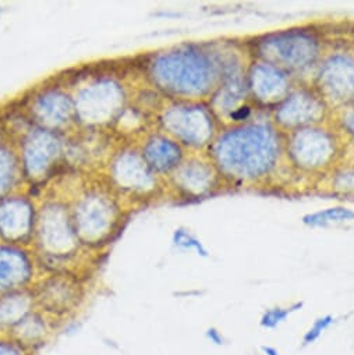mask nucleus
Returning <instances> with one entry per match:
<instances>
[{
    "mask_svg": "<svg viewBox=\"0 0 354 355\" xmlns=\"http://www.w3.org/2000/svg\"><path fill=\"white\" fill-rule=\"evenodd\" d=\"M205 153L225 187H264L286 168L285 134L264 110L247 121L222 125Z\"/></svg>",
    "mask_w": 354,
    "mask_h": 355,
    "instance_id": "nucleus-1",
    "label": "nucleus"
},
{
    "mask_svg": "<svg viewBox=\"0 0 354 355\" xmlns=\"http://www.w3.org/2000/svg\"><path fill=\"white\" fill-rule=\"evenodd\" d=\"M228 42H182L145 53L133 66L137 80L166 101H208L221 84Z\"/></svg>",
    "mask_w": 354,
    "mask_h": 355,
    "instance_id": "nucleus-2",
    "label": "nucleus"
},
{
    "mask_svg": "<svg viewBox=\"0 0 354 355\" xmlns=\"http://www.w3.org/2000/svg\"><path fill=\"white\" fill-rule=\"evenodd\" d=\"M70 87L78 130L109 131L131 103L137 81L133 66L99 64L73 76H60Z\"/></svg>",
    "mask_w": 354,
    "mask_h": 355,
    "instance_id": "nucleus-3",
    "label": "nucleus"
},
{
    "mask_svg": "<svg viewBox=\"0 0 354 355\" xmlns=\"http://www.w3.org/2000/svg\"><path fill=\"white\" fill-rule=\"evenodd\" d=\"M73 225L81 245L98 251L109 245L123 229L130 209L96 175H84L67 196Z\"/></svg>",
    "mask_w": 354,
    "mask_h": 355,
    "instance_id": "nucleus-4",
    "label": "nucleus"
},
{
    "mask_svg": "<svg viewBox=\"0 0 354 355\" xmlns=\"http://www.w3.org/2000/svg\"><path fill=\"white\" fill-rule=\"evenodd\" d=\"M244 44L250 59L272 63L301 83H310L330 48L325 33L314 26L271 31L253 37Z\"/></svg>",
    "mask_w": 354,
    "mask_h": 355,
    "instance_id": "nucleus-5",
    "label": "nucleus"
},
{
    "mask_svg": "<svg viewBox=\"0 0 354 355\" xmlns=\"http://www.w3.org/2000/svg\"><path fill=\"white\" fill-rule=\"evenodd\" d=\"M31 248L38 265L52 273L70 272L67 265L77 259L81 251H87L78 240L69 201L63 196L47 193L41 197Z\"/></svg>",
    "mask_w": 354,
    "mask_h": 355,
    "instance_id": "nucleus-6",
    "label": "nucleus"
},
{
    "mask_svg": "<svg viewBox=\"0 0 354 355\" xmlns=\"http://www.w3.org/2000/svg\"><path fill=\"white\" fill-rule=\"evenodd\" d=\"M348 149L332 120L285 134L286 168L319 182L348 159Z\"/></svg>",
    "mask_w": 354,
    "mask_h": 355,
    "instance_id": "nucleus-7",
    "label": "nucleus"
},
{
    "mask_svg": "<svg viewBox=\"0 0 354 355\" xmlns=\"http://www.w3.org/2000/svg\"><path fill=\"white\" fill-rule=\"evenodd\" d=\"M96 174L128 208L166 193L165 182L146 164L135 141H117Z\"/></svg>",
    "mask_w": 354,
    "mask_h": 355,
    "instance_id": "nucleus-8",
    "label": "nucleus"
},
{
    "mask_svg": "<svg viewBox=\"0 0 354 355\" xmlns=\"http://www.w3.org/2000/svg\"><path fill=\"white\" fill-rule=\"evenodd\" d=\"M187 152H207L222 124L208 101H166L153 120Z\"/></svg>",
    "mask_w": 354,
    "mask_h": 355,
    "instance_id": "nucleus-9",
    "label": "nucleus"
},
{
    "mask_svg": "<svg viewBox=\"0 0 354 355\" xmlns=\"http://www.w3.org/2000/svg\"><path fill=\"white\" fill-rule=\"evenodd\" d=\"M69 135L33 125L16 142L20 166L28 189L47 187L66 166Z\"/></svg>",
    "mask_w": 354,
    "mask_h": 355,
    "instance_id": "nucleus-10",
    "label": "nucleus"
},
{
    "mask_svg": "<svg viewBox=\"0 0 354 355\" xmlns=\"http://www.w3.org/2000/svg\"><path fill=\"white\" fill-rule=\"evenodd\" d=\"M19 103L37 127L65 135L78 130L73 94L62 77L34 87Z\"/></svg>",
    "mask_w": 354,
    "mask_h": 355,
    "instance_id": "nucleus-11",
    "label": "nucleus"
},
{
    "mask_svg": "<svg viewBox=\"0 0 354 355\" xmlns=\"http://www.w3.org/2000/svg\"><path fill=\"white\" fill-rule=\"evenodd\" d=\"M310 84L330 109L332 114L354 103V53L348 46L329 48Z\"/></svg>",
    "mask_w": 354,
    "mask_h": 355,
    "instance_id": "nucleus-12",
    "label": "nucleus"
},
{
    "mask_svg": "<svg viewBox=\"0 0 354 355\" xmlns=\"http://www.w3.org/2000/svg\"><path fill=\"white\" fill-rule=\"evenodd\" d=\"M225 187L221 175L205 152H189L165 180V190L176 200L200 201Z\"/></svg>",
    "mask_w": 354,
    "mask_h": 355,
    "instance_id": "nucleus-13",
    "label": "nucleus"
},
{
    "mask_svg": "<svg viewBox=\"0 0 354 355\" xmlns=\"http://www.w3.org/2000/svg\"><path fill=\"white\" fill-rule=\"evenodd\" d=\"M272 123L283 132L321 124L332 119V112L310 83H297L271 112Z\"/></svg>",
    "mask_w": 354,
    "mask_h": 355,
    "instance_id": "nucleus-14",
    "label": "nucleus"
},
{
    "mask_svg": "<svg viewBox=\"0 0 354 355\" xmlns=\"http://www.w3.org/2000/svg\"><path fill=\"white\" fill-rule=\"evenodd\" d=\"M40 200L27 189L0 200V241L31 247Z\"/></svg>",
    "mask_w": 354,
    "mask_h": 355,
    "instance_id": "nucleus-15",
    "label": "nucleus"
},
{
    "mask_svg": "<svg viewBox=\"0 0 354 355\" xmlns=\"http://www.w3.org/2000/svg\"><path fill=\"white\" fill-rule=\"evenodd\" d=\"M300 83L283 69L257 59H250L246 84L250 102L260 110L271 112Z\"/></svg>",
    "mask_w": 354,
    "mask_h": 355,
    "instance_id": "nucleus-16",
    "label": "nucleus"
},
{
    "mask_svg": "<svg viewBox=\"0 0 354 355\" xmlns=\"http://www.w3.org/2000/svg\"><path fill=\"white\" fill-rule=\"evenodd\" d=\"M35 308L42 313L55 316L67 315L81 304L84 287L74 273H51L35 282L31 287Z\"/></svg>",
    "mask_w": 354,
    "mask_h": 355,
    "instance_id": "nucleus-17",
    "label": "nucleus"
},
{
    "mask_svg": "<svg viewBox=\"0 0 354 355\" xmlns=\"http://www.w3.org/2000/svg\"><path fill=\"white\" fill-rule=\"evenodd\" d=\"M38 266L31 247L0 241V295L31 288Z\"/></svg>",
    "mask_w": 354,
    "mask_h": 355,
    "instance_id": "nucleus-18",
    "label": "nucleus"
},
{
    "mask_svg": "<svg viewBox=\"0 0 354 355\" xmlns=\"http://www.w3.org/2000/svg\"><path fill=\"white\" fill-rule=\"evenodd\" d=\"M135 144L146 164L163 182L189 153L179 142L156 127L146 130Z\"/></svg>",
    "mask_w": 354,
    "mask_h": 355,
    "instance_id": "nucleus-19",
    "label": "nucleus"
},
{
    "mask_svg": "<svg viewBox=\"0 0 354 355\" xmlns=\"http://www.w3.org/2000/svg\"><path fill=\"white\" fill-rule=\"evenodd\" d=\"M24 189L27 184L16 145L8 139L0 145V200Z\"/></svg>",
    "mask_w": 354,
    "mask_h": 355,
    "instance_id": "nucleus-20",
    "label": "nucleus"
},
{
    "mask_svg": "<svg viewBox=\"0 0 354 355\" xmlns=\"http://www.w3.org/2000/svg\"><path fill=\"white\" fill-rule=\"evenodd\" d=\"M35 309L31 288L0 295V327H15Z\"/></svg>",
    "mask_w": 354,
    "mask_h": 355,
    "instance_id": "nucleus-21",
    "label": "nucleus"
},
{
    "mask_svg": "<svg viewBox=\"0 0 354 355\" xmlns=\"http://www.w3.org/2000/svg\"><path fill=\"white\" fill-rule=\"evenodd\" d=\"M301 222L303 225L312 229L344 226V225L354 223V211L342 205L329 207V208H323V209L304 215Z\"/></svg>",
    "mask_w": 354,
    "mask_h": 355,
    "instance_id": "nucleus-22",
    "label": "nucleus"
},
{
    "mask_svg": "<svg viewBox=\"0 0 354 355\" xmlns=\"http://www.w3.org/2000/svg\"><path fill=\"white\" fill-rule=\"evenodd\" d=\"M321 182L335 196L354 197V156L335 167Z\"/></svg>",
    "mask_w": 354,
    "mask_h": 355,
    "instance_id": "nucleus-23",
    "label": "nucleus"
},
{
    "mask_svg": "<svg viewBox=\"0 0 354 355\" xmlns=\"http://www.w3.org/2000/svg\"><path fill=\"white\" fill-rule=\"evenodd\" d=\"M171 243L176 248L182 251H190L201 258H208L210 251L201 243V240L186 227H177L171 234Z\"/></svg>",
    "mask_w": 354,
    "mask_h": 355,
    "instance_id": "nucleus-24",
    "label": "nucleus"
},
{
    "mask_svg": "<svg viewBox=\"0 0 354 355\" xmlns=\"http://www.w3.org/2000/svg\"><path fill=\"white\" fill-rule=\"evenodd\" d=\"M303 306H304V302L298 301V302H293L292 305H287V306H272V308H268L262 313V316L260 319V326L262 329H267V330H273L279 324L286 322V319L292 313L300 311Z\"/></svg>",
    "mask_w": 354,
    "mask_h": 355,
    "instance_id": "nucleus-25",
    "label": "nucleus"
},
{
    "mask_svg": "<svg viewBox=\"0 0 354 355\" xmlns=\"http://www.w3.org/2000/svg\"><path fill=\"white\" fill-rule=\"evenodd\" d=\"M330 120L344 138L346 144L354 149V103L335 112Z\"/></svg>",
    "mask_w": 354,
    "mask_h": 355,
    "instance_id": "nucleus-26",
    "label": "nucleus"
},
{
    "mask_svg": "<svg viewBox=\"0 0 354 355\" xmlns=\"http://www.w3.org/2000/svg\"><path fill=\"white\" fill-rule=\"evenodd\" d=\"M335 322L336 319L333 315H323L317 318L303 336V347L314 344L330 326L335 324Z\"/></svg>",
    "mask_w": 354,
    "mask_h": 355,
    "instance_id": "nucleus-27",
    "label": "nucleus"
},
{
    "mask_svg": "<svg viewBox=\"0 0 354 355\" xmlns=\"http://www.w3.org/2000/svg\"><path fill=\"white\" fill-rule=\"evenodd\" d=\"M205 337H207L208 341H211L214 345L221 347V345L226 344L225 336H224L222 331H221L219 329H217V327H210V329L205 331Z\"/></svg>",
    "mask_w": 354,
    "mask_h": 355,
    "instance_id": "nucleus-28",
    "label": "nucleus"
},
{
    "mask_svg": "<svg viewBox=\"0 0 354 355\" xmlns=\"http://www.w3.org/2000/svg\"><path fill=\"white\" fill-rule=\"evenodd\" d=\"M22 352L17 351L12 344H6L5 341H0V355H20Z\"/></svg>",
    "mask_w": 354,
    "mask_h": 355,
    "instance_id": "nucleus-29",
    "label": "nucleus"
},
{
    "mask_svg": "<svg viewBox=\"0 0 354 355\" xmlns=\"http://www.w3.org/2000/svg\"><path fill=\"white\" fill-rule=\"evenodd\" d=\"M261 351L264 352V355H279V351L272 345H262Z\"/></svg>",
    "mask_w": 354,
    "mask_h": 355,
    "instance_id": "nucleus-30",
    "label": "nucleus"
},
{
    "mask_svg": "<svg viewBox=\"0 0 354 355\" xmlns=\"http://www.w3.org/2000/svg\"><path fill=\"white\" fill-rule=\"evenodd\" d=\"M5 141H8V138H6V135L3 134L2 128H0V145H2Z\"/></svg>",
    "mask_w": 354,
    "mask_h": 355,
    "instance_id": "nucleus-31",
    "label": "nucleus"
},
{
    "mask_svg": "<svg viewBox=\"0 0 354 355\" xmlns=\"http://www.w3.org/2000/svg\"><path fill=\"white\" fill-rule=\"evenodd\" d=\"M350 49L353 51V53H354V40L350 42Z\"/></svg>",
    "mask_w": 354,
    "mask_h": 355,
    "instance_id": "nucleus-32",
    "label": "nucleus"
}]
</instances>
